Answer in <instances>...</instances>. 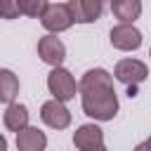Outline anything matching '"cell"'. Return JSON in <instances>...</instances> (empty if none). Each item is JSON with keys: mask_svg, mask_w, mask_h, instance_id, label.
<instances>
[{"mask_svg": "<svg viewBox=\"0 0 151 151\" xmlns=\"http://www.w3.org/2000/svg\"><path fill=\"white\" fill-rule=\"evenodd\" d=\"M21 12H19V5H17V0H5L2 5H0V17L2 19H17Z\"/></svg>", "mask_w": 151, "mask_h": 151, "instance_id": "cell-15", "label": "cell"}, {"mask_svg": "<svg viewBox=\"0 0 151 151\" xmlns=\"http://www.w3.org/2000/svg\"><path fill=\"white\" fill-rule=\"evenodd\" d=\"M142 40L144 35L134 24H116L109 31V42L118 52H134L142 47Z\"/></svg>", "mask_w": 151, "mask_h": 151, "instance_id": "cell-5", "label": "cell"}, {"mask_svg": "<svg viewBox=\"0 0 151 151\" xmlns=\"http://www.w3.org/2000/svg\"><path fill=\"white\" fill-rule=\"evenodd\" d=\"M73 146L78 151H94V149L106 146L104 144V130L97 123H83V125H78L76 132H73Z\"/></svg>", "mask_w": 151, "mask_h": 151, "instance_id": "cell-8", "label": "cell"}, {"mask_svg": "<svg viewBox=\"0 0 151 151\" xmlns=\"http://www.w3.org/2000/svg\"><path fill=\"white\" fill-rule=\"evenodd\" d=\"M17 5H19V12L24 14V17H28V19H42V14H45V9H47V0H17Z\"/></svg>", "mask_w": 151, "mask_h": 151, "instance_id": "cell-14", "label": "cell"}, {"mask_svg": "<svg viewBox=\"0 0 151 151\" xmlns=\"http://www.w3.org/2000/svg\"><path fill=\"white\" fill-rule=\"evenodd\" d=\"M113 80H116L113 73H109L101 66L87 68L78 80V87H80L78 97H80L83 113L87 118H92L94 123H106L118 116L120 101H118V92L113 87Z\"/></svg>", "mask_w": 151, "mask_h": 151, "instance_id": "cell-1", "label": "cell"}, {"mask_svg": "<svg viewBox=\"0 0 151 151\" xmlns=\"http://www.w3.org/2000/svg\"><path fill=\"white\" fill-rule=\"evenodd\" d=\"M144 5L139 0H113L111 2V14L118 19V24H134L142 17Z\"/></svg>", "mask_w": 151, "mask_h": 151, "instance_id": "cell-12", "label": "cell"}, {"mask_svg": "<svg viewBox=\"0 0 151 151\" xmlns=\"http://www.w3.org/2000/svg\"><path fill=\"white\" fill-rule=\"evenodd\" d=\"M40 120L50 130H66L71 125V111L66 104H61L57 99H47L40 106Z\"/></svg>", "mask_w": 151, "mask_h": 151, "instance_id": "cell-7", "label": "cell"}, {"mask_svg": "<svg viewBox=\"0 0 151 151\" xmlns=\"http://www.w3.org/2000/svg\"><path fill=\"white\" fill-rule=\"evenodd\" d=\"M149 57H151V50H149Z\"/></svg>", "mask_w": 151, "mask_h": 151, "instance_id": "cell-19", "label": "cell"}, {"mask_svg": "<svg viewBox=\"0 0 151 151\" xmlns=\"http://www.w3.org/2000/svg\"><path fill=\"white\" fill-rule=\"evenodd\" d=\"M2 125L7 132H14L19 134L21 130H26L31 125V113H28V106L21 104V101H14L9 106H5V113H2Z\"/></svg>", "mask_w": 151, "mask_h": 151, "instance_id": "cell-9", "label": "cell"}, {"mask_svg": "<svg viewBox=\"0 0 151 151\" xmlns=\"http://www.w3.org/2000/svg\"><path fill=\"white\" fill-rule=\"evenodd\" d=\"M94 151H109V149H106V146H101V149H94Z\"/></svg>", "mask_w": 151, "mask_h": 151, "instance_id": "cell-18", "label": "cell"}, {"mask_svg": "<svg viewBox=\"0 0 151 151\" xmlns=\"http://www.w3.org/2000/svg\"><path fill=\"white\" fill-rule=\"evenodd\" d=\"M17 151H45L47 149V134L38 127V125H28L26 130H21L14 139Z\"/></svg>", "mask_w": 151, "mask_h": 151, "instance_id": "cell-11", "label": "cell"}, {"mask_svg": "<svg viewBox=\"0 0 151 151\" xmlns=\"http://www.w3.org/2000/svg\"><path fill=\"white\" fill-rule=\"evenodd\" d=\"M113 78L130 90V97H134V94H132L134 87L142 85V83L149 78V66H146L142 59L125 57V59H118V61H116V66H113Z\"/></svg>", "mask_w": 151, "mask_h": 151, "instance_id": "cell-3", "label": "cell"}, {"mask_svg": "<svg viewBox=\"0 0 151 151\" xmlns=\"http://www.w3.org/2000/svg\"><path fill=\"white\" fill-rule=\"evenodd\" d=\"M144 146H146V151H151V134L144 139Z\"/></svg>", "mask_w": 151, "mask_h": 151, "instance_id": "cell-17", "label": "cell"}, {"mask_svg": "<svg viewBox=\"0 0 151 151\" xmlns=\"http://www.w3.org/2000/svg\"><path fill=\"white\" fill-rule=\"evenodd\" d=\"M35 52H38L40 61H45L50 68H59L66 61V45H64V40L57 38V35H50V33L38 40Z\"/></svg>", "mask_w": 151, "mask_h": 151, "instance_id": "cell-6", "label": "cell"}, {"mask_svg": "<svg viewBox=\"0 0 151 151\" xmlns=\"http://www.w3.org/2000/svg\"><path fill=\"white\" fill-rule=\"evenodd\" d=\"M47 92L52 94V99L66 104L76 99V94H80V87H78L76 76L66 66H59V68H50L47 73Z\"/></svg>", "mask_w": 151, "mask_h": 151, "instance_id": "cell-2", "label": "cell"}, {"mask_svg": "<svg viewBox=\"0 0 151 151\" xmlns=\"http://www.w3.org/2000/svg\"><path fill=\"white\" fill-rule=\"evenodd\" d=\"M19 90H21L19 76L12 68H0V101L5 106L14 104L17 97H19Z\"/></svg>", "mask_w": 151, "mask_h": 151, "instance_id": "cell-13", "label": "cell"}, {"mask_svg": "<svg viewBox=\"0 0 151 151\" xmlns=\"http://www.w3.org/2000/svg\"><path fill=\"white\" fill-rule=\"evenodd\" d=\"M73 14H71V7L68 2H50L42 19H40V26L50 33V35H59L64 31H68L73 26Z\"/></svg>", "mask_w": 151, "mask_h": 151, "instance_id": "cell-4", "label": "cell"}, {"mask_svg": "<svg viewBox=\"0 0 151 151\" xmlns=\"http://www.w3.org/2000/svg\"><path fill=\"white\" fill-rule=\"evenodd\" d=\"M68 7L76 24H94L104 12V5L99 0H68Z\"/></svg>", "mask_w": 151, "mask_h": 151, "instance_id": "cell-10", "label": "cell"}, {"mask_svg": "<svg viewBox=\"0 0 151 151\" xmlns=\"http://www.w3.org/2000/svg\"><path fill=\"white\" fill-rule=\"evenodd\" d=\"M132 151H146V146H144V142H139V144H137V146H134Z\"/></svg>", "mask_w": 151, "mask_h": 151, "instance_id": "cell-16", "label": "cell"}]
</instances>
